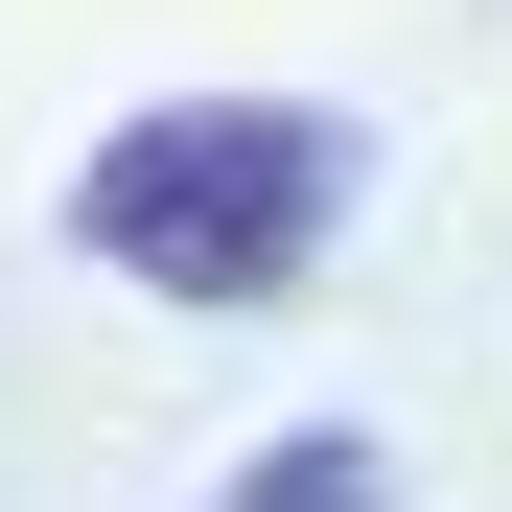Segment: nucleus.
<instances>
[{"label": "nucleus", "instance_id": "f257e3e1", "mask_svg": "<svg viewBox=\"0 0 512 512\" xmlns=\"http://www.w3.org/2000/svg\"><path fill=\"white\" fill-rule=\"evenodd\" d=\"M326 210H350V117H280V94H163L70 163V233L140 303H280L326 256Z\"/></svg>", "mask_w": 512, "mask_h": 512}, {"label": "nucleus", "instance_id": "f03ea898", "mask_svg": "<svg viewBox=\"0 0 512 512\" xmlns=\"http://www.w3.org/2000/svg\"><path fill=\"white\" fill-rule=\"evenodd\" d=\"M233 512H373V443H280V466H256Z\"/></svg>", "mask_w": 512, "mask_h": 512}]
</instances>
